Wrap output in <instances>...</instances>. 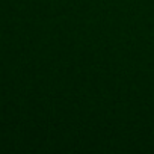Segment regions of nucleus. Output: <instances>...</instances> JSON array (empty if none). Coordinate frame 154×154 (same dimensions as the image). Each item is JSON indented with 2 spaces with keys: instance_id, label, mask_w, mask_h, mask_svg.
Here are the masks:
<instances>
[]
</instances>
